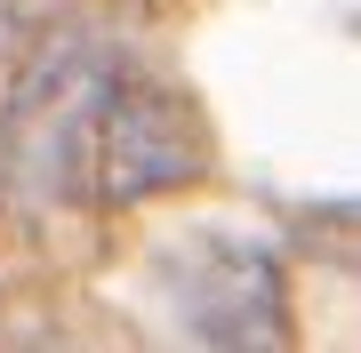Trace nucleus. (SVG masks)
Instances as JSON below:
<instances>
[{
  "label": "nucleus",
  "mask_w": 361,
  "mask_h": 353,
  "mask_svg": "<svg viewBox=\"0 0 361 353\" xmlns=\"http://www.w3.org/2000/svg\"><path fill=\"white\" fill-rule=\"evenodd\" d=\"M209 169V137L185 97L153 89L137 73H113L89 120V193L104 209H129V201L177 193Z\"/></svg>",
  "instance_id": "f03ea898"
},
{
  "label": "nucleus",
  "mask_w": 361,
  "mask_h": 353,
  "mask_svg": "<svg viewBox=\"0 0 361 353\" xmlns=\"http://www.w3.org/2000/svg\"><path fill=\"white\" fill-rule=\"evenodd\" d=\"M177 329L201 345H281L289 337V289L281 265L257 241L233 233H185V249L161 265Z\"/></svg>",
  "instance_id": "7ed1b4c3"
},
{
  "label": "nucleus",
  "mask_w": 361,
  "mask_h": 353,
  "mask_svg": "<svg viewBox=\"0 0 361 353\" xmlns=\"http://www.w3.org/2000/svg\"><path fill=\"white\" fill-rule=\"evenodd\" d=\"M113 73H121L113 49H97V40H56L32 56V73L16 80L8 113H0V161L25 201L89 193V120Z\"/></svg>",
  "instance_id": "f257e3e1"
}]
</instances>
